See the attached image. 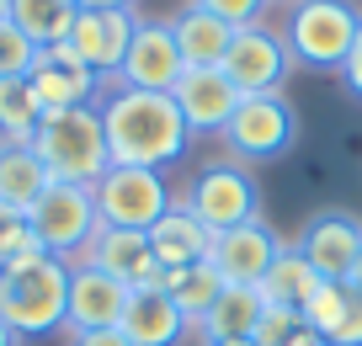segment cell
Listing matches in <instances>:
<instances>
[{
	"label": "cell",
	"mask_w": 362,
	"mask_h": 346,
	"mask_svg": "<svg viewBox=\"0 0 362 346\" xmlns=\"http://www.w3.org/2000/svg\"><path fill=\"white\" fill-rule=\"evenodd\" d=\"M96 112H102V134H107L112 166L160 171V166H170V160H181L187 144H192V128L181 117L176 96H160V91L117 86L107 101H96Z\"/></svg>",
	"instance_id": "obj_1"
},
{
	"label": "cell",
	"mask_w": 362,
	"mask_h": 346,
	"mask_svg": "<svg viewBox=\"0 0 362 346\" xmlns=\"http://www.w3.org/2000/svg\"><path fill=\"white\" fill-rule=\"evenodd\" d=\"M37 160L48 166L54 181L69 187H96L112 166L107 155V134H102V112L96 107H64V112H43V123L33 134Z\"/></svg>",
	"instance_id": "obj_2"
},
{
	"label": "cell",
	"mask_w": 362,
	"mask_h": 346,
	"mask_svg": "<svg viewBox=\"0 0 362 346\" xmlns=\"http://www.w3.org/2000/svg\"><path fill=\"white\" fill-rule=\"evenodd\" d=\"M69 309V261L37 256L16 272H0V320L16 335H48Z\"/></svg>",
	"instance_id": "obj_3"
},
{
	"label": "cell",
	"mask_w": 362,
	"mask_h": 346,
	"mask_svg": "<svg viewBox=\"0 0 362 346\" xmlns=\"http://www.w3.org/2000/svg\"><path fill=\"white\" fill-rule=\"evenodd\" d=\"M357 27L362 16L351 11L346 0H298L288 11V54L293 64H309V69H341V59L351 54L357 43Z\"/></svg>",
	"instance_id": "obj_4"
},
{
	"label": "cell",
	"mask_w": 362,
	"mask_h": 346,
	"mask_svg": "<svg viewBox=\"0 0 362 346\" xmlns=\"http://www.w3.org/2000/svg\"><path fill=\"white\" fill-rule=\"evenodd\" d=\"M90 197H96L102 229H139V235H149L176 208L165 176L160 171H139V166H107V176L90 187Z\"/></svg>",
	"instance_id": "obj_5"
},
{
	"label": "cell",
	"mask_w": 362,
	"mask_h": 346,
	"mask_svg": "<svg viewBox=\"0 0 362 346\" xmlns=\"http://www.w3.org/2000/svg\"><path fill=\"white\" fill-rule=\"evenodd\" d=\"M27 224H33L37 246H43L48 256H59V261H80V250L90 246V235L102 229L90 187H69V181H54V187L37 197V208L27 213Z\"/></svg>",
	"instance_id": "obj_6"
},
{
	"label": "cell",
	"mask_w": 362,
	"mask_h": 346,
	"mask_svg": "<svg viewBox=\"0 0 362 346\" xmlns=\"http://www.w3.org/2000/svg\"><path fill=\"white\" fill-rule=\"evenodd\" d=\"M181 208L192 213L208 235H224V229H240V224L261 219V187L245 166H208L187 187Z\"/></svg>",
	"instance_id": "obj_7"
},
{
	"label": "cell",
	"mask_w": 362,
	"mask_h": 346,
	"mask_svg": "<svg viewBox=\"0 0 362 346\" xmlns=\"http://www.w3.org/2000/svg\"><path fill=\"white\" fill-rule=\"evenodd\" d=\"M298 139V112L283 91L267 96H240L235 117L224 123V144L240 160H277L288 144Z\"/></svg>",
	"instance_id": "obj_8"
},
{
	"label": "cell",
	"mask_w": 362,
	"mask_h": 346,
	"mask_svg": "<svg viewBox=\"0 0 362 346\" xmlns=\"http://www.w3.org/2000/svg\"><path fill=\"white\" fill-rule=\"evenodd\" d=\"M218 69L235 80L240 96H267V91H283L288 69H293V54H288L283 33H272V27H240Z\"/></svg>",
	"instance_id": "obj_9"
},
{
	"label": "cell",
	"mask_w": 362,
	"mask_h": 346,
	"mask_svg": "<svg viewBox=\"0 0 362 346\" xmlns=\"http://www.w3.org/2000/svg\"><path fill=\"white\" fill-rule=\"evenodd\" d=\"M293 246L320 272V282H346L362 256V219H351L346 208H320Z\"/></svg>",
	"instance_id": "obj_10"
},
{
	"label": "cell",
	"mask_w": 362,
	"mask_h": 346,
	"mask_svg": "<svg viewBox=\"0 0 362 346\" xmlns=\"http://www.w3.org/2000/svg\"><path fill=\"white\" fill-rule=\"evenodd\" d=\"M181 75H187V59H181V48H176L170 22H139L134 43H128V59H123V69H117V86L170 96Z\"/></svg>",
	"instance_id": "obj_11"
},
{
	"label": "cell",
	"mask_w": 362,
	"mask_h": 346,
	"mask_svg": "<svg viewBox=\"0 0 362 346\" xmlns=\"http://www.w3.org/2000/svg\"><path fill=\"white\" fill-rule=\"evenodd\" d=\"M134 299V288L107 272L86 267V261H69V309H64V330L86 335V330H117L123 309Z\"/></svg>",
	"instance_id": "obj_12"
},
{
	"label": "cell",
	"mask_w": 362,
	"mask_h": 346,
	"mask_svg": "<svg viewBox=\"0 0 362 346\" xmlns=\"http://www.w3.org/2000/svg\"><path fill=\"white\" fill-rule=\"evenodd\" d=\"M27 86H33L43 112H64V107H96L102 75L80 64L69 43H59V48H37L33 69H27Z\"/></svg>",
	"instance_id": "obj_13"
},
{
	"label": "cell",
	"mask_w": 362,
	"mask_h": 346,
	"mask_svg": "<svg viewBox=\"0 0 362 346\" xmlns=\"http://www.w3.org/2000/svg\"><path fill=\"white\" fill-rule=\"evenodd\" d=\"M80 261L128 282V288H165V267L155 261L149 235H139V229H96L90 246L80 250Z\"/></svg>",
	"instance_id": "obj_14"
},
{
	"label": "cell",
	"mask_w": 362,
	"mask_h": 346,
	"mask_svg": "<svg viewBox=\"0 0 362 346\" xmlns=\"http://www.w3.org/2000/svg\"><path fill=\"white\" fill-rule=\"evenodd\" d=\"M134 27H139L134 11H80L75 27H69V48L86 69L117 75L128 59V43H134Z\"/></svg>",
	"instance_id": "obj_15"
},
{
	"label": "cell",
	"mask_w": 362,
	"mask_h": 346,
	"mask_svg": "<svg viewBox=\"0 0 362 346\" xmlns=\"http://www.w3.org/2000/svg\"><path fill=\"white\" fill-rule=\"evenodd\" d=\"M170 96H176V107H181L192 134H224V123L240 107V91L224 69H187Z\"/></svg>",
	"instance_id": "obj_16"
},
{
	"label": "cell",
	"mask_w": 362,
	"mask_h": 346,
	"mask_svg": "<svg viewBox=\"0 0 362 346\" xmlns=\"http://www.w3.org/2000/svg\"><path fill=\"white\" fill-rule=\"evenodd\" d=\"M277 250H283V240L272 235L261 219H250V224H240V229L214 235L208 261L218 267V277H224V282H261V277H267V267L277 261Z\"/></svg>",
	"instance_id": "obj_17"
},
{
	"label": "cell",
	"mask_w": 362,
	"mask_h": 346,
	"mask_svg": "<svg viewBox=\"0 0 362 346\" xmlns=\"http://www.w3.org/2000/svg\"><path fill=\"white\" fill-rule=\"evenodd\" d=\"M187 325H192V320L176 309V299H170L165 288H134V299H128L117 330H123L134 346H181Z\"/></svg>",
	"instance_id": "obj_18"
},
{
	"label": "cell",
	"mask_w": 362,
	"mask_h": 346,
	"mask_svg": "<svg viewBox=\"0 0 362 346\" xmlns=\"http://www.w3.org/2000/svg\"><path fill=\"white\" fill-rule=\"evenodd\" d=\"M48 187L54 176L33 144H0V219H27Z\"/></svg>",
	"instance_id": "obj_19"
},
{
	"label": "cell",
	"mask_w": 362,
	"mask_h": 346,
	"mask_svg": "<svg viewBox=\"0 0 362 346\" xmlns=\"http://www.w3.org/2000/svg\"><path fill=\"white\" fill-rule=\"evenodd\" d=\"M170 33H176V48H181V59H187V69H218L240 27H229L224 16L203 11V6L192 0V6L170 22Z\"/></svg>",
	"instance_id": "obj_20"
},
{
	"label": "cell",
	"mask_w": 362,
	"mask_h": 346,
	"mask_svg": "<svg viewBox=\"0 0 362 346\" xmlns=\"http://www.w3.org/2000/svg\"><path fill=\"white\" fill-rule=\"evenodd\" d=\"M149 250H155V261L165 272H181V267H197V261H208V250H214V235H208L203 224L192 219V213L181 208H170L165 219L149 229Z\"/></svg>",
	"instance_id": "obj_21"
},
{
	"label": "cell",
	"mask_w": 362,
	"mask_h": 346,
	"mask_svg": "<svg viewBox=\"0 0 362 346\" xmlns=\"http://www.w3.org/2000/svg\"><path fill=\"white\" fill-rule=\"evenodd\" d=\"M261 314H267V299H261L256 282H229V288L218 293V304L203 314L197 330L208 335V346L214 341H240V335H256Z\"/></svg>",
	"instance_id": "obj_22"
},
{
	"label": "cell",
	"mask_w": 362,
	"mask_h": 346,
	"mask_svg": "<svg viewBox=\"0 0 362 346\" xmlns=\"http://www.w3.org/2000/svg\"><path fill=\"white\" fill-rule=\"evenodd\" d=\"M256 288H261V299H267L272 309H298L304 314V304L315 299V288H320V272L298 256V246H283Z\"/></svg>",
	"instance_id": "obj_23"
},
{
	"label": "cell",
	"mask_w": 362,
	"mask_h": 346,
	"mask_svg": "<svg viewBox=\"0 0 362 346\" xmlns=\"http://www.w3.org/2000/svg\"><path fill=\"white\" fill-rule=\"evenodd\" d=\"M80 6L75 0H11V22L33 38L37 48H59L69 43V27H75Z\"/></svg>",
	"instance_id": "obj_24"
},
{
	"label": "cell",
	"mask_w": 362,
	"mask_h": 346,
	"mask_svg": "<svg viewBox=\"0 0 362 346\" xmlns=\"http://www.w3.org/2000/svg\"><path fill=\"white\" fill-rule=\"evenodd\" d=\"M229 282L218 277L214 261H197V267H181V272H165V293L176 299V309L187 314L192 325H203V314L218 304V293H224Z\"/></svg>",
	"instance_id": "obj_25"
},
{
	"label": "cell",
	"mask_w": 362,
	"mask_h": 346,
	"mask_svg": "<svg viewBox=\"0 0 362 346\" xmlns=\"http://www.w3.org/2000/svg\"><path fill=\"white\" fill-rule=\"evenodd\" d=\"M37 123H43V107H37L27 75L0 80V144H33Z\"/></svg>",
	"instance_id": "obj_26"
},
{
	"label": "cell",
	"mask_w": 362,
	"mask_h": 346,
	"mask_svg": "<svg viewBox=\"0 0 362 346\" xmlns=\"http://www.w3.org/2000/svg\"><path fill=\"white\" fill-rule=\"evenodd\" d=\"M37 256H48V250L37 246L33 224L27 219H0V272H16V267H27V261H37Z\"/></svg>",
	"instance_id": "obj_27"
},
{
	"label": "cell",
	"mask_w": 362,
	"mask_h": 346,
	"mask_svg": "<svg viewBox=\"0 0 362 346\" xmlns=\"http://www.w3.org/2000/svg\"><path fill=\"white\" fill-rule=\"evenodd\" d=\"M346 304H351V282H320V288H315V299L304 304L309 330L330 335V330L341 325V314H346Z\"/></svg>",
	"instance_id": "obj_28"
},
{
	"label": "cell",
	"mask_w": 362,
	"mask_h": 346,
	"mask_svg": "<svg viewBox=\"0 0 362 346\" xmlns=\"http://www.w3.org/2000/svg\"><path fill=\"white\" fill-rule=\"evenodd\" d=\"M33 59H37V43L11 22V16H6V22H0V80L27 75V69H33Z\"/></svg>",
	"instance_id": "obj_29"
},
{
	"label": "cell",
	"mask_w": 362,
	"mask_h": 346,
	"mask_svg": "<svg viewBox=\"0 0 362 346\" xmlns=\"http://www.w3.org/2000/svg\"><path fill=\"white\" fill-rule=\"evenodd\" d=\"M304 330H309V320L298 309H272V304H267V314H261V325H256L250 341H256V346H293Z\"/></svg>",
	"instance_id": "obj_30"
},
{
	"label": "cell",
	"mask_w": 362,
	"mask_h": 346,
	"mask_svg": "<svg viewBox=\"0 0 362 346\" xmlns=\"http://www.w3.org/2000/svg\"><path fill=\"white\" fill-rule=\"evenodd\" d=\"M203 11H214V16H224L229 27H256V16L267 11V0H197Z\"/></svg>",
	"instance_id": "obj_31"
},
{
	"label": "cell",
	"mask_w": 362,
	"mask_h": 346,
	"mask_svg": "<svg viewBox=\"0 0 362 346\" xmlns=\"http://www.w3.org/2000/svg\"><path fill=\"white\" fill-rule=\"evenodd\" d=\"M330 346H362V293L351 288V304H346V314H341V325L325 335Z\"/></svg>",
	"instance_id": "obj_32"
},
{
	"label": "cell",
	"mask_w": 362,
	"mask_h": 346,
	"mask_svg": "<svg viewBox=\"0 0 362 346\" xmlns=\"http://www.w3.org/2000/svg\"><path fill=\"white\" fill-rule=\"evenodd\" d=\"M336 75H341V86H346L351 96L362 101V27H357V43H351V54L341 59V69H336Z\"/></svg>",
	"instance_id": "obj_33"
},
{
	"label": "cell",
	"mask_w": 362,
	"mask_h": 346,
	"mask_svg": "<svg viewBox=\"0 0 362 346\" xmlns=\"http://www.w3.org/2000/svg\"><path fill=\"white\" fill-rule=\"evenodd\" d=\"M69 346H134L123 330H86V335H69Z\"/></svg>",
	"instance_id": "obj_34"
},
{
	"label": "cell",
	"mask_w": 362,
	"mask_h": 346,
	"mask_svg": "<svg viewBox=\"0 0 362 346\" xmlns=\"http://www.w3.org/2000/svg\"><path fill=\"white\" fill-rule=\"evenodd\" d=\"M80 11H134L139 0H75Z\"/></svg>",
	"instance_id": "obj_35"
},
{
	"label": "cell",
	"mask_w": 362,
	"mask_h": 346,
	"mask_svg": "<svg viewBox=\"0 0 362 346\" xmlns=\"http://www.w3.org/2000/svg\"><path fill=\"white\" fill-rule=\"evenodd\" d=\"M293 346H330V341H325V335H320V330H304V335H298Z\"/></svg>",
	"instance_id": "obj_36"
},
{
	"label": "cell",
	"mask_w": 362,
	"mask_h": 346,
	"mask_svg": "<svg viewBox=\"0 0 362 346\" xmlns=\"http://www.w3.org/2000/svg\"><path fill=\"white\" fill-rule=\"evenodd\" d=\"M0 346H22V335H16L11 325H6V320H0Z\"/></svg>",
	"instance_id": "obj_37"
},
{
	"label": "cell",
	"mask_w": 362,
	"mask_h": 346,
	"mask_svg": "<svg viewBox=\"0 0 362 346\" xmlns=\"http://www.w3.org/2000/svg\"><path fill=\"white\" fill-rule=\"evenodd\" d=\"M346 282H351V288L362 293V256H357V267H351V277H346Z\"/></svg>",
	"instance_id": "obj_38"
},
{
	"label": "cell",
	"mask_w": 362,
	"mask_h": 346,
	"mask_svg": "<svg viewBox=\"0 0 362 346\" xmlns=\"http://www.w3.org/2000/svg\"><path fill=\"white\" fill-rule=\"evenodd\" d=\"M214 346H256V341H250V335H240V341H214Z\"/></svg>",
	"instance_id": "obj_39"
},
{
	"label": "cell",
	"mask_w": 362,
	"mask_h": 346,
	"mask_svg": "<svg viewBox=\"0 0 362 346\" xmlns=\"http://www.w3.org/2000/svg\"><path fill=\"white\" fill-rule=\"evenodd\" d=\"M6 16H11V0H0V22H6Z\"/></svg>",
	"instance_id": "obj_40"
},
{
	"label": "cell",
	"mask_w": 362,
	"mask_h": 346,
	"mask_svg": "<svg viewBox=\"0 0 362 346\" xmlns=\"http://www.w3.org/2000/svg\"><path fill=\"white\" fill-rule=\"evenodd\" d=\"M293 6H298V0H293Z\"/></svg>",
	"instance_id": "obj_41"
}]
</instances>
